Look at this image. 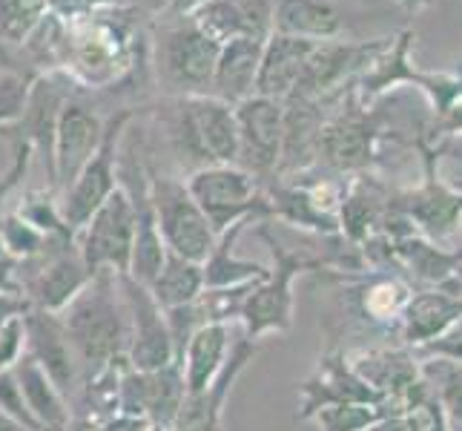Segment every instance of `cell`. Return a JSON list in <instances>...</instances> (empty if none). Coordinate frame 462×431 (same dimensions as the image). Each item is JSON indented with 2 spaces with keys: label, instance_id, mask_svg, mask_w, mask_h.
I'll use <instances>...</instances> for the list:
<instances>
[{
  "label": "cell",
  "instance_id": "cell-39",
  "mask_svg": "<svg viewBox=\"0 0 462 431\" xmlns=\"http://www.w3.org/2000/svg\"><path fill=\"white\" fill-rule=\"evenodd\" d=\"M23 354H26V325L21 316L0 328V371H12L23 360Z\"/></svg>",
  "mask_w": 462,
  "mask_h": 431
},
{
  "label": "cell",
  "instance_id": "cell-21",
  "mask_svg": "<svg viewBox=\"0 0 462 431\" xmlns=\"http://www.w3.org/2000/svg\"><path fill=\"white\" fill-rule=\"evenodd\" d=\"M184 107L204 164H236L238 162L236 107L213 98V95H187Z\"/></svg>",
  "mask_w": 462,
  "mask_h": 431
},
{
  "label": "cell",
  "instance_id": "cell-18",
  "mask_svg": "<svg viewBox=\"0 0 462 431\" xmlns=\"http://www.w3.org/2000/svg\"><path fill=\"white\" fill-rule=\"evenodd\" d=\"M379 126L368 116L362 101H350V107L339 109L330 121L322 124L319 136V162H325L337 173L365 170L376 155Z\"/></svg>",
  "mask_w": 462,
  "mask_h": 431
},
{
  "label": "cell",
  "instance_id": "cell-37",
  "mask_svg": "<svg viewBox=\"0 0 462 431\" xmlns=\"http://www.w3.org/2000/svg\"><path fill=\"white\" fill-rule=\"evenodd\" d=\"M32 81H35L32 75L14 70L0 72V130H9V126H14L23 118Z\"/></svg>",
  "mask_w": 462,
  "mask_h": 431
},
{
  "label": "cell",
  "instance_id": "cell-49",
  "mask_svg": "<svg viewBox=\"0 0 462 431\" xmlns=\"http://www.w3.org/2000/svg\"><path fill=\"white\" fill-rule=\"evenodd\" d=\"M454 274H457V279H459V285H462V262H457V267H454Z\"/></svg>",
  "mask_w": 462,
  "mask_h": 431
},
{
  "label": "cell",
  "instance_id": "cell-50",
  "mask_svg": "<svg viewBox=\"0 0 462 431\" xmlns=\"http://www.w3.org/2000/svg\"><path fill=\"white\" fill-rule=\"evenodd\" d=\"M451 187H457V190H462V173H459V175H457V179L451 182Z\"/></svg>",
  "mask_w": 462,
  "mask_h": 431
},
{
  "label": "cell",
  "instance_id": "cell-9",
  "mask_svg": "<svg viewBox=\"0 0 462 431\" xmlns=\"http://www.w3.org/2000/svg\"><path fill=\"white\" fill-rule=\"evenodd\" d=\"M75 245L81 250V259L89 267V274H98V270L130 274L135 248V213L133 201L121 184L92 213L87 225L75 233Z\"/></svg>",
  "mask_w": 462,
  "mask_h": 431
},
{
  "label": "cell",
  "instance_id": "cell-29",
  "mask_svg": "<svg viewBox=\"0 0 462 431\" xmlns=\"http://www.w3.org/2000/svg\"><path fill=\"white\" fill-rule=\"evenodd\" d=\"M388 193L376 182H368L365 175L354 179L345 187V199L339 204V230L350 245H362L379 230V221L385 216Z\"/></svg>",
  "mask_w": 462,
  "mask_h": 431
},
{
  "label": "cell",
  "instance_id": "cell-43",
  "mask_svg": "<svg viewBox=\"0 0 462 431\" xmlns=\"http://www.w3.org/2000/svg\"><path fill=\"white\" fill-rule=\"evenodd\" d=\"M32 311L29 299L23 294H0V328L9 325L12 319H21Z\"/></svg>",
  "mask_w": 462,
  "mask_h": 431
},
{
  "label": "cell",
  "instance_id": "cell-51",
  "mask_svg": "<svg viewBox=\"0 0 462 431\" xmlns=\"http://www.w3.org/2000/svg\"><path fill=\"white\" fill-rule=\"evenodd\" d=\"M448 431H462V423H448Z\"/></svg>",
  "mask_w": 462,
  "mask_h": 431
},
{
  "label": "cell",
  "instance_id": "cell-16",
  "mask_svg": "<svg viewBox=\"0 0 462 431\" xmlns=\"http://www.w3.org/2000/svg\"><path fill=\"white\" fill-rule=\"evenodd\" d=\"M23 325H26V357H32L41 365L43 374L55 382L58 391L67 397L72 408V400L81 391L84 382V369L60 316L46 311H29L23 316Z\"/></svg>",
  "mask_w": 462,
  "mask_h": 431
},
{
  "label": "cell",
  "instance_id": "cell-7",
  "mask_svg": "<svg viewBox=\"0 0 462 431\" xmlns=\"http://www.w3.org/2000/svg\"><path fill=\"white\" fill-rule=\"evenodd\" d=\"M21 294L32 311L60 314L92 279L75 239H50L38 259L18 265Z\"/></svg>",
  "mask_w": 462,
  "mask_h": 431
},
{
  "label": "cell",
  "instance_id": "cell-45",
  "mask_svg": "<svg viewBox=\"0 0 462 431\" xmlns=\"http://www.w3.org/2000/svg\"><path fill=\"white\" fill-rule=\"evenodd\" d=\"M0 294H21L18 262L9 257H0Z\"/></svg>",
  "mask_w": 462,
  "mask_h": 431
},
{
  "label": "cell",
  "instance_id": "cell-22",
  "mask_svg": "<svg viewBox=\"0 0 462 431\" xmlns=\"http://www.w3.org/2000/svg\"><path fill=\"white\" fill-rule=\"evenodd\" d=\"M316 50V43L310 41H299L288 35H270L264 41L262 50V63H259V78H256V95L273 101H288L301 72H305V63L310 52Z\"/></svg>",
  "mask_w": 462,
  "mask_h": 431
},
{
  "label": "cell",
  "instance_id": "cell-20",
  "mask_svg": "<svg viewBox=\"0 0 462 431\" xmlns=\"http://www.w3.org/2000/svg\"><path fill=\"white\" fill-rule=\"evenodd\" d=\"M339 403H382V400L368 382L354 371L345 351L330 348L328 354L319 357L313 374L301 382V408L296 417L313 420L316 411Z\"/></svg>",
  "mask_w": 462,
  "mask_h": 431
},
{
  "label": "cell",
  "instance_id": "cell-28",
  "mask_svg": "<svg viewBox=\"0 0 462 431\" xmlns=\"http://www.w3.org/2000/svg\"><path fill=\"white\" fill-rule=\"evenodd\" d=\"M14 377L21 382V391L26 397L32 417L38 420L43 431H69L72 426L69 400L58 391V386L43 374V369L35 360L23 354V360L14 365Z\"/></svg>",
  "mask_w": 462,
  "mask_h": 431
},
{
  "label": "cell",
  "instance_id": "cell-10",
  "mask_svg": "<svg viewBox=\"0 0 462 431\" xmlns=\"http://www.w3.org/2000/svg\"><path fill=\"white\" fill-rule=\"evenodd\" d=\"M354 371L376 391V397L396 414L420 411L431 400V389L422 379L420 357L411 348H368L347 354Z\"/></svg>",
  "mask_w": 462,
  "mask_h": 431
},
{
  "label": "cell",
  "instance_id": "cell-42",
  "mask_svg": "<svg viewBox=\"0 0 462 431\" xmlns=\"http://www.w3.org/2000/svg\"><path fill=\"white\" fill-rule=\"evenodd\" d=\"M422 408L411 411V414H391V417H382L379 423L368 426L365 431H422Z\"/></svg>",
  "mask_w": 462,
  "mask_h": 431
},
{
  "label": "cell",
  "instance_id": "cell-14",
  "mask_svg": "<svg viewBox=\"0 0 462 431\" xmlns=\"http://www.w3.org/2000/svg\"><path fill=\"white\" fill-rule=\"evenodd\" d=\"M434 150H425V184L417 190L388 199L393 211H400L413 230L422 239L442 248L445 239H451L462 228V190L439 182L434 173Z\"/></svg>",
  "mask_w": 462,
  "mask_h": 431
},
{
  "label": "cell",
  "instance_id": "cell-32",
  "mask_svg": "<svg viewBox=\"0 0 462 431\" xmlns=\"http://www.w3.org/2000/svg\"><path fill=\"white\" fill-rule=\"evenodd\" d=\"M189 21L196 23L201 35H207L218 46H225L236 38H250L242 0H204L199 9L189 12Z\"/></svg>",
  "mask_w": 462,
  "mask_h": 431
},
{
  "label": "cell",
  "instance_id": "cell-17",
  "mask_svg": "<svg viewBox=\"0 0 462 431\" xmlns=\"http://www.w3.org/2000/svg\"><path fill=\"white\" fill-rule=\"evenodd\" d=\"M462 319V285L457 274L431 287H413L408 305L400 319L396 340L400 345L420 351L428 342L442 337L451 325Z\"/></svg>",
  "mask_w": 462,
  "mask_h": 431
},
{
  "label": "cell",
  "instance_id": "cell-33",
  "mask_svg": "<svg viewBox=\"0 0 462 431\" xmlns=\"http://www.w3.org/2000/svg\"><path fill=\"white\" fill-rule=\"evenodd\" d=\"M50 14V0H0V46L18 50Z\"/></svg>",
  "mask_w": 462,
  "mask_h": 431
},
{
  "label": "cell",
  "instance_id": "cell-46",
  "mask_svg": "<svg viewBox=\"0 0 462 431\" xmlns=\"http://www.w3.org/2000/svg\"><path fill=\"white\" fill-rule=\"evenodd\" d=\"M204 0H167L164 14H189L193 9H199Z\"/></svg>",
  "mask_w": 462,
  "mask_h": 431
},
{
  "label": "cell",
  "instance_id": "cell-38",
  "mask_svg": "<svg viewBox=\"0 0 462 431\" xmlns=\"http://www.w3.org/2000/svg\"><path fill=\"white\" fill-rule=\"evenodd\" d=\"M0 411L9 414V417L23 426L26 431H43L38 426V420L32 417V411L26 406V397L21 391V382L14 377V369L12 371H0Z\"/></svg>",
  "mask_w": 462,
  "mask_h": 431
},
{
  "label": "cell",
  "instance_id": "cell-19",
  "mask_svg": "<svg viewBox=\"0 0 462 431\" xmlns=\"http://www.w3.org/2000/svg\"><path fill=\"white\" fill-rule=\"evenodd\" d=\"M259 345L247 340L245 333L233 340L230 357L225 362V369L218 371V377L207 389L184 394V403L175 414V420L170 431H225V406L227 397L236 386V379L242 377V371L256 357Z\"/></svg>",
  "mask_w": 462,
  "mask_h": 431
},
{
  "label": "cell",
  "instance_id": "cell-12",
  "mask_svg": "<svg viewBox=\"0 0 462 431\" xmlns=\"http://www.w3.org/2000/svg\"><path fill=\"white\" fill-rule=\"evenodd\" d=\"M106 121L95 113V107L84 101V89L72 92L60 109L55 147H52V193L60 199L78 173L87 167V162L101 147Z\"/></svg>",
  "mask_w": 462,
  "mask_h": 431
},
{
  "label": "cell",
  "instance_id": "cell-1",
  "mask_svg": "<svg viewBox=\"0 0 462 431\" xmlns=\"http://www.w3.org/2000/svg\"><path fill=\"white\" fill-rule=\"evenodd\" d=\"M273 253V267L267 279H262L245 299V308L238 323L247 340H262L267 333H288L293 325V279L308 274V270H333V274H347V270L365 267L359 248L347 253H328V257H308V253L288 250L267 228L259 230Z\"/></svg>",
  "mask_w": 462,
  "mask_h": 431
},
{
  "label": "cell",
  "instance_id": "cell-25",
  "mask_svg": "<svg viewBox=\"0 0 462 431\" xmlns=\"http://www.w3.org/2000/svg\"><path fill=\"white\" fill-rule=\"evenodd\" d=\"M413 294V285L402 274L376 270L374 276H362L356 287V311L371 328L396 333L400 319Z\"/></svg>",
  "mask_w": 462,
  "mask_h": 431
},
{
  "label": "cell",
  "instance_id": "cell-31",
  "mask_svg": "<svg viewBox=\"0 0 462 431\" xmlns=\"http://www.w3.org/2000/svg\"><path fill=\"white\" fill-rule=\"evenodd\" d=\"M147 287L164 311L181 308V305H189V302H196L204 294V270L199 262H189V259L175 257V253H167L162 270H158L155 279Z\"/></svg>",
  "mask_w": 462,
  "mask_h": 431
},
{
  "label": "cell",
  "instance_id": "cell-15",
  "mask_svg": "<svg viewBox=\"0 0 462 431\" xmlns=\"http://www.w3.org/2000/svg\"><path fill=\"white\" fill-rule=\"evenodd\" d=\"M184 371L179 362H170L158 371H135L133 365L121 377L118 414L150 420L158 431H170L175 414L184 403Z\"/></svg>",
  "mask_w": 462,
  "mask_h": 431
},
{
  "label": "cell",
  "instance_id": "cell-41",
  "mask_svg": "<svg viewBox=\"0 0 462 431\" xmlns=\"http://www.w3.org/2000/svg\"><path fill=\"white\" fill-rule=\"evenodd\" d=\"M69 431H158V428L144 417H133V414H113V417H104L98 423L72 426Z\"/></svg>",
  "mask_w": 462,
  "mask_h": 431
},
{
  "label": "cell",
  "instance_id": "cell-8",
  "mask_svg": "<svg viewBox=\"0 0 462 431\" xmlns=\"http://www.w3.org/2000/svg\"><path fill=\"white\" fill-rule=\"evenodd\" d=\"M133 109H121V113L109 116L104 126L101 147L87 162V167L78 173L72 187L58 199L60 216L67 221L72 233L81 230L92 213L116 193L118 187V158H121V141L126 136V124L133 121Z\"/></svg>",
  "mask_w": 462,
  "mask_h": 431
},
{
  "label": "cell",
  "instance_id": "cell-6",
  "mask_svg": "<svg viewBox=\"0 0 462 431\" xmlns=\"http://www.w3.org/2000/svg\"><path fill=\"white\" fill-rule=\"evenodd\" d=\"M147 179H150V199L158 221V233H162L167 253L204 265V259L210 257L218 242V233L207 221L196 199L189 196L184 179L158 170H147Z\"/></svg>",
  "mask_w": 462,
  "mask_h": 431
},
{
  "label": "cell",
  "instance_id": "cell-48",
  "mask_svg": "<svg viewBox=\"0 0 462 431\" xmlns=\"http://www.w3.org/2000/svg\"><path fill=\"white\" fill-rule=\"evenodd\" d=\"M0 431H26L23 426H18V423H14L12 417H9V414H4V411H0Z\"/></svg>",
  "mask_w": 462,
  "mask_h": 431
},
{
  "label": "cell",
  "instance_id": "cell-36",
  "mask_svg": "<svg viewBox=\"0 0 462 431\" xmlns=\"http://www.w3.org/2000/svg\"><path fill=\"white\" fill-rule=\"evenodd\" d=\"M14 213L50 239H75V233L67 228V221L60 216V204L52 190H38V193L23 196L21 207Z\"/></svg>",
  "mask_w": 462,
  "mask_h": 431
},
{
  "label": "cell",
  "instance_id": "cell-27",
  "mask_svg": "<svg viewBox=\"0 0 462 431\" xmlns=\"http://www.w3.org/2000/svg\"><path fill=\"white\" fill-rule=\"evenodd\" d=\"M413 38H417V35H413L411 29H405L396 38H388V43L368 61V67L359 72V81H356L359 84L356 92H359L362 104L379 98L382 92H388V89L400 87V84L417 87L420 72L413 70V63H411Z\"/></svg>",
  "mask_w": 462,
  "mask_h": 431
},
{
  "label": "cell",
  "instance_id": "cell-34",
  "mask_svg": "<svg viewBox=\"0 0 462 431\" xmlns=\"http://www.w3.org/2000/svg\"><path fill=\"white\" fill-rule=\"evenodd\" d=\"M391 414L396 411L385 403H339L316 411L313 420L322 431H365L382 417H391Z\"/></svg>",
  "mask_w": 462,
  "mask_h": 431
},
{
  "label": "cell",
  "instance_id": "cell-13",
  "mask_svg": "<svg viewBox=\"0 0 462 431\" xmlns=\"http://www.w3.org/2000/svg\"><path fill=\"white\" fill-rule=\"evenodd\" d=\"M238 124V167L247 170L253 179H276L282 138H284V104L250 95L247 101L236 104Z\"/></svg>",
  "mask_w": 462,
  "mask_h": 431
},
{
  "label": "cell",
  "instance_id": "cell-47",
  "mask_svg": "<svg viewBox=\"0 0 462 431\" xmlns=\"http://www.w3.org/2000/svg\"><path fill=\"white\" fill-rule=\"evenodd\" d=\"M396 6H402L405 12L411 14H417V12H425V9H431L434 6V0H393Z\"/></svg>",
  "mask_w": 462,
  "mask_h": 431
},
{
  "label": "cell",
  "instance_id": "cell-26",
  "mask_svg": "<svg viewBox=\"0 0 462 431\" xmlns=\"http://www.w3.org/2000/svg\"><path fill=\"white\" fill-rule=\"evenodd\" d=\"M233 348V325L227 323H207L201 325L189 342L181 351V371H184V386L187 391H201L218 377L225 369Z\"/></svg>",
  "mask_w": 462,
  "mask_h": 431
},
{
  "label": "cell",
  "instance_id": "cell-53",
  "mask_svg": "<svg viewBox=\"0 0 462 431\" xmlns=\"http://www.w3.org/2000/svg\"><path fill=\"white\" fill-rule=\"evenodd\" d=\"M0 257H4V248H0Z\"/></svg>",
  "mask_w": 462,
  "mask_h": 431
},
{
  "label": "cell",
  "instance_id": "cell-3",
  "mask_svg": "<svg viewBox=\"0 0 462 431\" xmlns=\"http://www.w3.org/2000/svg\"><path fill=\"white\" fill-rule=\"evenodd\" d=\"M130 14L133 6H113L81 21H67L69 52L63 72L84 92L116 87L133 70L135 29Z\"/></svg>",
  "mask_w": 462,
  "mask_h": 431
},
{
  "label": "cell",
  "instance_id": "cell-4",
  "mask_svg": "<svg viewBox=\"0 0 462 431\" xmlns=\"http://www.w3.org/2000/svg\"><path fill=\"white\" fill-rule=\"evenodd\" d=\"M221 46L196 29L189 14H164L155 29V72L170 98L210 95Z\"/></svg>",
  "mask_w": 462,
  "mask_h": 431
},
{
  "label": "cell",
  "instance_id": "cell-23",
  "mask_svg": "<svg viewBox=\"0 0 462 431\" xmlns=\"http://www.w3.org/2000/svg\"><path fill=\"white\" fill-rule=\"evenodd\" d=\"M264 41L256 38H236L221 46L210 95L230 107L247 101L250 95H256V78L262 63Z\"/></svg>",
  "mask_w": 462,
  "mask_h": 431
},
{
  "label": "cell",
  "instance_id": "cell-30",
  "mask_svg": "<svg viewBox=\"0 0 462 431\" xmlns=\"http://www.w3.org/2000/svg\"><path fill=\"white\" fill-rule=\"evenodd\" d=\"M250 221H238L230 230L218 236V242L213 248L210 257L204 259V291L207 287H236V285H250V282H262L267 279L270 267L262 262H250V259H238L236 257V239L245 233Z\"/></svg>",
  "mask_w": 462,
  "mask_h": 431
},
{
  "label": "cell",
  "instance_id": "cell-2",
  "mask_svg": "<svg viewBox=\"0 0 462 431\" xmlns=\"http://www.w3.org/2000/svg\"><path fill=\"white\" fill-rule=\"evenodd\" d=\"M58 316L75 345L78 360H81L84 379L95 371H101L104 365L126 357V348H130V323H126V308L121 299L116 270H98V274H92L84 291Z\"/></svg>",
  "mask_w": 462,
  "mask_h": 431
},
{
  "label": "cell",
  "instance_id": "cell-5",
  "mask_svg": "<svg viewBox=\"0 0 462 431\" xmlns=\"http://www.w3.org/2000/svg\"><path fill=\"white\" fill-rule=\"evenodd\" d=\"M184 184L218 236L238 225V221H256L273 216L264 187L238 164L199 167L187 175Z\"/></svg>",
  "mask_w": 462,
  "mask_h": 431
},
{
  "label": "cell",
  "instance_id": "cell-44",
  "mask_svg": "<svg viewBox=\"0 0 462 431\" xmlns=\"http://www.w3.org/2000/svg\"><path fill=\"white\" fill-rule=\"evenodd\" d=\"M437 133L442 136H462V98L454 101L445 113L437 116Z\"/></svg>",
  "mask_w": 462,
  "mask_h": 431
},
{
  "label": "cell",
  "instance_id": "cell-11",
  "mask_svg": "<svg viewBox=\"0 0 462 431\" xmlns=\"http://www.w3.org/2000/svg\"><path fill=\"white\" fill-rule=\"evenodd\" d=\"M121 299L130 323V348L126 360L135 371H158L175 362V348L170 337L167 314L150 294L147 285H141L130 274H118Z\"/></svg>",
  "mask_w": 462,
  "mask_h": 431
},
{
  "label": "cell",
  "instance_id": "cell-52",
  "mask_svg": "<svg viewBox=\"0 0 462 431\" xmlns=\"http://www.w3.org/2000/svg\"><path fill=\"white\" fill-rule=\"evenodd\" d=\"M454 253H457V259H459V262H462V248H457V250H454Z\"/></svg>",
  "mask_w": 462,
  "mask_h": 431
},
{
  "label": "cell",
  "instance_id": "cell-24",
  "mask_svg": "<svg viewBox=\"0 0 462 431\" xmlns=\"http://www.w3.org/2000/svg\"><path fill=\"white\" fill-rule=\"evenodd\" d=\"M273 32L310 43L342 35V12L333 0H273Z\"/></svg>",
  "mask_w": 462,
  "mask_h": 431
},
{
  "label": "cell",
  "instance_id": "cell-35",
  "mask_svg": "<svg viewBox=\"0 0 462 431\" xmlns=\"http://www.w3.org/2000/svg\"><path fill=\"white\" fill-rule=\"evenodd\" d=\"M46 245H50V236H43L38 228H32L18 213H9L0 219V248H4V257L23 265V262L38 259Z\"/></svg>",
  "mask_w": 462,
  "mask_h": 431
},
{
  "label": "cell",
  "instance_id": "cell-40",
  "mask_svg": "<svg viewBox=\"0 0 462 431\" xmlns=\"http://www.w3.org/2000/svg\"><path fill=\"white\" fill-rule=\"evenodd\" d=\"M113 6H130V0H50V12L60 21H81Z\"/></svg>",
  "mask_w": 462,
  "mask_h": 431
}]
</instances>
